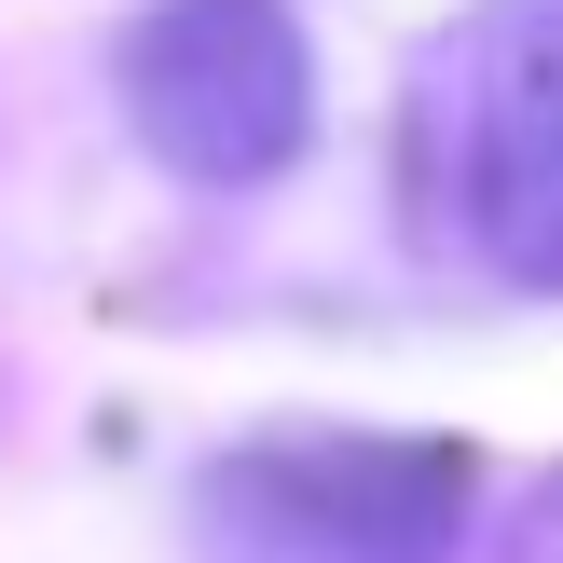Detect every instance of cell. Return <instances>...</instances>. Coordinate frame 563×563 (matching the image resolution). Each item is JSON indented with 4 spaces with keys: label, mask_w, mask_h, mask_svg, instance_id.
I'll return each instance as SVG.
<instances>
[{
    "label": "cell",
    "mask_w": 563,
    "mask_h": 563,
    "mask_svg": "<svg viewBox=\"0 0 563 563\" xmlns=\"http://www.w3.org/2000/svg\"><path fill=\"white\" fill-rule=\"evenodd\" d=\"M412 234L495 289H563V0H482L412 55Z\"/></svg>",
    "instance_id": "cell-1"
},
{
    "label": "cell",
    "mask_w": 563,
    "mask_h": 563,
    "mask_svg": "<svg viewBox=\"0 0 563 563\" xmlns=\"http://www.w3.org/2000/svg\"><path fill=\"white\" fill-rule=\"evenodd\" d=\"M467 495H482V467L454 440L289 427L192 482V537H207V563H454Z\"/></svg>",
    "instance_id": "cell-2"
},
{
    "label": "cell",
    "mask_w": 563,
    "mask_h": 563,
    "mask_svg": "<svg viewBox=\"0 0 563 563\" xmlns=\"http://www.w3.org/2000/svg\"><path fill=\"white\" fill-rule=\"evenodd\" d=\"M124 124L179 179L247 192L317 137V55L289 0H152L124 27Z\"/></svg>",
    "instance_id": "cell-3"
},
{
    "label": "cell",
    "mask_w": 563,
    "mask_h": 563,
    "mask_svg": "<svg viewBox=\"0 0 563 563\" xmlns=\"http://www.w3.org/2000/svg\"><path fill=\"white\" fill-rule=\"evenodd\" d=\"M509 563H563V467L537 495H522V522H509Z\"/></svg>",
    "instance_id": "cell-4"
}]
</instances>
